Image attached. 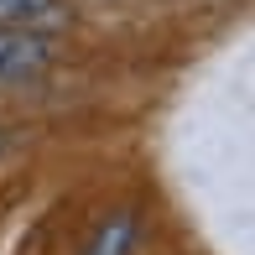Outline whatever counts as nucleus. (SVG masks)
<instances>
[{
    "label": "nucleus",
    "mask_w": 255,
    "mask_h": 255,
    "mask_svg": "<svg viewBox=\"0 0 255 255\" xmlns=\"http://www.w3.org/2000/svg\"><path fill=\"white\" fill-rule=\"evenodd\" d=\"M47 57H52V42L42 31L0 26V78H31L47 68Z\"/></svg>",
    "instance_id": "nucleus-1"
},
{
    "label": "nucleus",
    "mask_w": 255,
    "mask_h": 255,
    "mask_svg": "<svg viewBox=\"0 0 255 255\" xmlns=\"http://www.w3.org/2000/svg\"><path fill=\"white\" fill-rule=\"evenodd\" d=\"M0 151H5V130H0Z\"/></svg>",
    "instance_id": "nucleus-4"
},
{
    "label": "nucleus",
    "mask_w": 255,
    "mask_h": 255,
    "mask_svg": "<svg viewBox=\"0 0 255 255\" xmlns=\"http://www.w3.org/2000/svg\"><path fill=\"white\" fill-rule=\"evenodd\" d=\"M135 245V214H110L99 224V235H94V245H89V255H130Z\"/></svg>",
    "instance_id": "nucleus-3"
},
{
    "label": "nucleus",
    "mask_w": 255,
    "mask_h": 255,
    "mask_svg": "<svg viewBox=\"0 0 255 255\" xmlns=\"http://www.w3.org/2000/svg\"><path fill=\"white\" fill-rule=\"evenodd\" d=\"M0 26H16V31L63 26V10L52 0H0Z\"/></svg>",
    "instance_id": "nucleus-2"
}]
</instances>
